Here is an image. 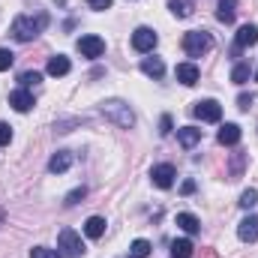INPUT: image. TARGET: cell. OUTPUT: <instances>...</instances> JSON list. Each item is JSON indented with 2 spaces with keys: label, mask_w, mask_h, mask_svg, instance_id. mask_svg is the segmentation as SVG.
I'll return each mask as SVG.
<instances>
[{
  "label": "cell",
  "mask_w": 258,
  "mask_h": 258,
  "mask_svg": "<svg viewBox=\"0 0 258 258\" xmlns=\"http://www.w3.org/2000/svg\"><path fill=\"white\" fill-rule=\"evenodd\" d=\"M48 27V12H36V15H18L12 21V36L18 42H30L36 39L42 30Z\"/></svg>",
  "instance_id": "6da1fadb"
},
{
  "label": "cell",
  "mask_w": 258,
  "mask_h": 258,
  "mask_svg": "<svg viewBox=\"0 0 258 258\" xmlns=\"http://www.w3.org/2000/svg\"><path fill=\"white\" fill-rule=\"evenodd\" d=\"M102 114H105V120H111L114 126H120V129L135 126V111L129 108V102H123V99H108V102H102Z\"/></svg>",
  "instance_id": "7a4b0ae2"
},
{
  "label": "cell",
  "mask_w": 258,
  "mask_h": 258,
  "mask_svg": "<svg viewBox=\"0 0 258 258\" xmlns=\"http://www.w3.org/2000/svg\"><path fill=\"white\" fill-rule=\"evenodd\" d=\"M210 48H213V39H210L207 30H189V33H183V51L189 57H201Z\"/></svg>",
  "instance_id": "3957f363"
},
{
  "label": "cell",
  "mask_w": 258,
  "mask_h": 258,
  "mask_svg": "<svg viewBox=\"0 0 258 258\" xmlns=\"http://www.w3.org/2000/svg\"><path fill=\"white\" fill-rule=\"evenodd\" d=\"M57 249H60V255H66V258H81L87 252L84 243H81V237H78L72 228H60V234H57Z\"/></svg>",
  "instance_id": "277c9868"
},
{
  "label": "cell",
  "mask_w": 258,
  "mask_h": 258,
  "mask_svg": "<svg viewBox=\"0 0 258 258\" xmlns=\"http://www.w3.org/2000/svg\"><path fill=\"white\" fill-rule=\"evenodd\" d=\"M156 42H159L156 30H150V27H135V33H132V48H135L138 54H150V51L156 48Z\"/></svg>",
  "instance_id": "5b68a950"
},
{
  "label": "cell",
  "mask_w": 258,
  "mask_h": 258,
  "mask_svg": "<svg viewBox=\"0 0 258 258\" xmlns=\"http://www.w3.org/2000/svg\"><path fill=\"white\" fill-rule=\"evenodd\" d=\"M75 48L81 51V57H90V60H96V57H102V54H105V39H102V36H93V33H87V36H81V39L75 42Z\"/></svg>",
  "instance_id": "8992f818"
},
{
  "label": "cell",
  "mask_w": 258,
  "mask_h": 258,
  "mask_svg": "<svg viewBox=\"0 0 258 258\" xmlns=\"http://www.w3.org/2000/svg\"><path fill=\"white\" fill-rule=\"evenodd\" d=\"M192 114L198 120H204V123H219L222 120V105L216 99H201V102H195Z\"/></svg>",
  "instance_id": "52a82bcc"
},
{
  "label": "cell",
  "mask_w": 258,
  "mask_h": 258,
  "mask_svg": "<svg viewBox=\"0 0 258 258\" xmlns=\"http://www.w3.org/2000/svg\"><path fill=\"white\" fill-rule=\"evenodd\" d=\"M174 177H177V171H174V165H168V162L150 168V180H153V186H159V189H171V186H174Z\"/></svg>",
  "instance_id": "ba28073f"
},
{
  "label": "cell",
  "mask_w": 258,
  "mask_h": 258,
  "mask_svg": "<svg viewBox=\"0 0 258 258\" xmlns=\"http://www.w3.org/2000/svg\"><path fill=\"white\" fill-rule=\"evenodd\" d=\"M9 105H12L18 114H27V111L33 108V93H30L27 87H18V90L9 93Z\"/></svg>",
  "instance_id": "9c48e42d"
},
{
  "label": "cell",
  "mask_w": 258,
  "mask_h": 258,
  "mask_svg": "<svg viewBox=\"0 0 258 258\" xmlns=\"http://www.w3.org/2000/svg\"><path fill=\"white\" fill-rule=\"evenodd\" d=\"M237 237H240L243 243H255L258 240V216H246V219H240V225H237Z\"/></svg>",
  "instance_id": "30bf717a"
},
{
  "label": "cell",
  "mask_w": 258,
  "mask_h": 258,
  "mask_svg": "<svg viewBox=\"0 0 258 258\" xmlns=\"http://www.w3.org/2000/svg\"><path fill=\"white\" fill-rule=\"evenodd\" d=\"M258 42V27L255 24H243L240 30H237V36H234V48L240 51V48H249V45H255Z\"/></svg>",
  "instance_id": "8fae6325"
},
{
  "label": "cell",
  "mask_w": 258,
  "mask_h": 258,
  "mask_svg": "<svg viewBox=\"0 0 258 258\" xmlns=\"http://www.w3.org/2000/svg\"><path fill=\"white\" fill-rule=\"evenodd\" d=\"M69 165H72V153H69V150H57V153L48 159V171H51V174H63V171H69Z\"/></svg>",
  "instance_id": "7c38bea8"
},
{
  "label": "cell",
  "mask_w": 258,
  "mask_h": 258,
  "mask_svg": "<svg viewBox=\"0 0 258 258\" xmlns=\"http://www.w3.org/2000/svg\"><path fill=\"white\" fill-rule=\"evenodd\" d=\"M216 141H219L222 147H234V144L240 141V126H237V123H225V126L219 129Z\"/></svg>",
  "instance_id": "4fadbf2b"
},
{
  "label": "cell",
  "mask_w": 258,
  "mask_h": 258,
  "mask_svg": "<svg viewBox=\"0 0 258 258\" xmlns=\"http://www.w3.org/2000/svg\"><path fill=\"white\" fill-rule=\"evenodd\" d=\"M174 75H177V81H180V84H186V87L198 84V66H195V63H177Z\"/></svg>",
  "instance_id": "5bb4252c"
},
{
  "label": "cell",
  "mask_w": 258,
  "mask_h": 258,
  "mask_svg": "<svg viewBox=\"0 0 258 258\" xmlns=\"http://www.w3.org/2000/svg\"><path fill=\"white\" fill-rule=\"evenodd\" d=\"M177 141H180V147L192 150L195 144L201 141V129H195V126H180V129H177Z\"/></svg>",
  "instance_id": "9a60e30c"
},
{
  "label": "cell",
  "mask_w": 258,
  "mask_h": 258,
  "mask_svg": "<svg viewBox=\"0 0 258 258\" xmlns=\"http://www.w3.org/2000/svg\"><path fill=\"white\" fill-rule=\"evenodd\" d=\"M69 69H72V63H69V57H63V54H54L48 60V75L51 78H63V75H69Z\"/></svg>",
  "instance_id": "2e32d148"
},
{
  "label": "cell",
  "mask_w": 258,
  "mask_h": 258,
  "mask_svg": "<svg viewBox=\"0 0 258 258\" xmlns=\"http://www.w3.org/2000/svg\"><path fill=\"white\" fill-rule=\"evenodd\" d=\"M216 18L222 24H231L237 18V0H219V9H216Z\"/></svg>",
  "instance_id": "e0dca14e"
},
{
  "label": "cell",
  "mask_w": 258,
  "mask_h": 258,
  "mask_svg": "<svg viewBox=\"0 0 258 258\" xmlns=\"http://www.w3.org/2000/svg\"><path fill=\"white\" fill-rule=\"evenodd\" d=\"M141 72H144L147 78H162V75H165V63H162L159 57H144V60H141Z\"/></svg>",
  "instance_id": "ac0fdd59"
},
{
  "label": "cell",
  "mask_w": 258,
  "mask_h": 258,
  "mask_svg": "<svg viewBox=\"0 0 258 258\" xmlns=\"http://www.w3.org/2000/svg\"><path fill=\"white\" fill-rule=\"evenodd\" d=\"M84 234H87L90 240H99V237L105 234V219H102V216H90V219L84 222Z\"/></svg>",
  "instance_id": "d6986e66"
},
{
  "label": "cell",
  "mask_w": 258,
  "mask_h": 258,
  "mask_svg": "<svg viewBox=\"0 0 258 258\" xmlns=\"http://www.w3.org/2000/svg\"><path fill=\"white\" fill-rule=\"evenodd\" d=\"M177 228H183L186 234H198L201 231V222L195 213H177Z\"/></svg>",
  "instance_id": "ffe728a7"
},
{
  "label": "cell",
  "mask_w": 258,
  "mask_h": 258,
  "mask_svg": "<svg viewBox=\"0 0 258 258\" xmlns=\"http://www.w3.org/2000/svg\"><path fill=\"white\" fill-rule=\"evenodd\" d=\"M168 9H171V15H174V18H189L195 6L189 3V0H168Z\"/></svg>",
  "instance_id": "44dd1931"
},
{
  "label": "cell",
  "mask_w": 258,
  "mask_h": 258,
  "mask_svg": "<svg viewBox=\"0 0 258 258\" xmlns=\"http://www.w3.org/2000/svg\"><path fill=\"white\" fill-rule=\"evenodd\" d=\"M171 258H192V240H174L171 243Z\"/></svg>",
  "instance_id": "7402d4cb"
},
{
  "label": "cell",
  "mask_w": 258,
  "mask_h": 258,
  "mask_svg": "<svg viewBox=\"0 0 258 258\" xmlns=\"http://www.w3.org/2000/svg\"><path fill=\"white\" fill-rule=\"evenodd\" d=\"M249 75H252L249 63H237L234 69H231V81H234V84H246V81H249Z\"/></svg>",
  "instance_id": "603a6c76"
},
{
  "label": "cell",
  "mask_w": 258,
  "mask_h": 258,
  "mask_svg": "<svg viewBox=\"0 0 258 258\" xmlns=\"http://www.w3.org/2000/svg\"><path fill=\"white\" fill-rule=\"evenodd\" d=\"M147 255H150V243H147V240H132L129 258H147Z\"/></svg>",
  "instance_id": "cb8c5ba5"
},
{
  "label": "cell",
  "mask_w": 258,
  "mask_h": 258,
  "mask_svg": "<svg viewBox=\"0 0 258 258\" xmlns=\"http://www.w3.org/2000/svg\"><path fill=\"white\" fill-rule=\"evenodd\" d=\"M258 204V192L255 189H246V192L240 195V207H243V210H249V207H255Z\"/></svg>",
  "instance_id": "d4e9b609"
},
{
  "label": "cell",
  "mask_w": 258,
  "mask_h": 258,
  "mask_svg": "<svg viewBox=\"0 0 258 258\" xmlns=\"http://www.w3.org/2000/svg\"><path fill=\"white\" fill-rule=\"evenodd\" d=\"M12 63H15V54L9 48H0V72H6Z\"/></svg>",
  "instance_id": "484cf974"
},
{
  "label": "cell",
  "mask_w": 258,
  "mask_h": 258,
  "mask_svg": "<svg viewBox=\"0 0 258 258\" xmlns=\"http://www.w3.org/2000/svg\"><path fill=\"white\" fill-rule=\"evenodd\" d=\"M30 258H60V252L45 249V246H33V249H30Z\"/></svg>",
  "instance_id": "4316f807"
},
{
  "label": "cell",
  "mask_w": 258,
  "mask_h": 258,
  "mask_svg": "<svg viewBox=\"0 0 258 258\" xmlns=\"http://www.w3.org/2000/svg\"><path fill=\"white\" fill-rule=\"evenodd\" d=\"M39 78H42L39 72H21V75H18V84H21V87H30V84H36Z\"/></svg>",
  "instance_id": "83f0119b"
},
{
  "label": "cell",
  "mask_w": 258,
  "mask_h": 258,
  "mask_svg": "<svg viewBox=\"0 0 258 258\" xmlns=\"http://www.w3.org/2000/svg\"><path fill=\"white\" fill-rule=\"evenodd\" d=\"M12 141V126L9 123H0V147H6Z\"/></svg>",
  "instance_id": "f1b7e54d"
},
{
  "label": "cell",
  "mask_w": 258,
  "mask_h": 258,
  "mask_svg": "<svg viewBox=\"0 0 258 258\" xmlns=\"http://www.w3.org/2000/svg\"><path fill=\"white\" fill-rule=\"evenodd\" d=\"M249 105H252V93H240L237 96V108L240 111H249Z\"/></svg>",
  "instance_id": "f546056e"
},
{
  "label": "cell",
  "mask_w": 258,
  "mask_h": 258,
  "mask_svg": "<svg viewBox=\"0 0 258 258\" xmlns=\"http://www.w3.org/2000/svg\"><path fill=\"white\" fill-rule=\"evenodd\" d=\"M84 195H87V189L81 186V189H75V192H69V195H66V204L72 207V204H78V198H84Z\"/></svg>",
  "instance_id": "4dcf8cb0"
},
{
  "label": "cell",
  "mask_w": 258,
  "mask_h": 258,
  "mask_svg": "<svg viewBox=\"0 0 258 258\" xmlns=\"http://www.w3.org/2000/svg\"><path fill=\"white\" fill-rule=\"evenodd\" d=\"M87 3H90V9H96V12H102V9H108V6H111L114 0H87Z\"/></svg>",
  "instance_id": "1f68e13d"
},
{
  "label": "cell",
  "mask_w": 258,
  "mask_h": 258,
  "mask_svg": "<svg viewBox=\"0 0 258 258\" xmlns=\"http://www.w3.org/2000/svg\"><path fill=\"white\" fill-rule=\"evenodd\" d=\"M159 132H162V135L171 132V117H168V114H162V120H159Z\"/></svg>",
  "instance_id": "d6a6232c"
},
{
  "label": "cell",
  "mask_w": 258,
  "mask_h": 258,
  "mask_svg": "<svg viewBox=\"0 0 258 258\" xmlns=\"http://www.w3.org/2000/svg\"><path fill=\"white\" fill-rule=\"evenodd\" d=\"M180 192H183V195H192L195 192V180H186V183L180 186Z\"/></svg>",
  "instance_id": "836d02e7"
},
{
  "label": "cell",
  "mask_w": 258,
  "mask_h": 258,
  "mask_svg": "<svg viewBox=\"0 0 258 258\" xmlns=\"http://www.w3.org/2000/svg\"><path fill=\"white\" fill-rule=\"evenodd\" d=\"M255 81H258V69H255Z\"/></svg>",
  "instance_id": "e575fe53"
}]
</instances>
